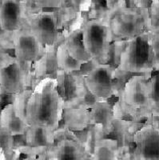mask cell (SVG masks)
<instances>
[{"label":"cell","mask_w":159,"mask_h":160,"mask_svg":"<svg viewBox=\"0 0 159 160\" xmlns=\"http://www.w3.org/2000/svg\"><path fill=\"white\" fill-rule=\"evenodd\" d=\"M63 110V99L56 78H46L37 84L28 99L26 121L29 126L43 127L54 132L58 130Z\"/></svg>","instance_id":"obj_1"},{"label":"cell","mask_w":159,"mask_h":160,"mask_svg":"<svg viewBox=\"0 0 159 160\" xmlns=\"http://www.w3.org/2000/svg\"><path fill=\"white\" fill-rule=\"evenodd\" d=\"M151 74L133 75L127 80L113 111L115 118L142 122L153 118L147 95V81Z\"/></svg>","instance_id":"obj_2"},{"label":"cell","mask_w":159,"mask_h":160,"mask_svg":"<svg viewBox=\"0 0 159 160\" xmlns=\"http://www.w3.org/2000/svg\"><path fill=\"white\" fill-rule=\"evenodd\" d=\"M117 72L145 75L154 72V55L149 31L124 41L117 68Z\"/></svg>","instance_id":"obj_3"},{"label":"cell","mask_w":159,"mask_h":160,"mask_svg":"<svg viewBox=\"0 0 159 160\" xmlns=\"http://www.w3.org/2000/svg\"><path fill=\"white\" fill-rule=\"evenodd\" d=\"M112 41H127L150 30L149 9L137 8H117L107 11Z\"/></svg>","instance_id":"obj_4"},{"label":"cell","mask_w":159,"mask_h":160,"mask_svg":"<svg viewBox=\"0 0 159 160\" xmlns=\"http://www.w3.org/2000/svg\"><path fill=\"white\" fill-rule=\"evenodd\" d=\"M81 29L88 55L97 63H107L113 42L108 22L103 18H92L84 22Z\"/></svg>","instance_id":"obj_5"},{"label":"cell","mask_w":159,"mask_h":160,"mask_svg":"<svg viewBox=\"0 0 159 160\" xmlns=\"http://www.w3.org/2000/svg\"><path fill=\"white\" fill-rule=\"evenodd\" d=\"M117 71L114 66L96 63L83 76L89 91L99 101H107L117 91Z\"/></svg>","instance_id":"obj_6"},{"label":"cell","mask_w":159,"mask_h":160,"mask_svg":"<svg viewBox=\"0 0 159 160\" xmlns=\"http://www.w3.org/2000/svg\"><path fill=\"white\" fill-rule=\"evenodd\" d=\"M26 22L33 35L45 48L54 47L59 41L58 16L56 12H27Z\"/></svg>","instance_id":"obj_7"},{"label":"cell","mask_w":159,"mask_h":160,"mask_svg":"<svg viewBox=\"0 0 159 160\" xmlns=\"http://www.w3.org/2000/svg\"><path fill=\"white\" fill-rule=\"evenodd\" d=\"M85 146L70 131H54V144L47 153V160H91Z\"/></svg>","instance_id":"obj_8"},{"label":"cell","mask_w":159,"mask_h":160,"mask_svg":"<svg viewBox=\"0 0 159 160\" xmlns=\"http://www.w3.org/2000/svg\"><path fill=\"white\" fill-rule=\"evenodd\" d=\"M134 151L139 160H159V124L148 120L134 135Z\"/></svg>","instance_id":"obj_9"},{"label":"cell","mask_w":159,"mask_h":160,"mask_svg":"<svg viewBox=\"0 0 159 160\" xmlns=\"http://www.w3.org/2000/svg\"><path fill=\"white\" fill-rule=\"evenodd\" d=\"M12 42L14 56L22 63L36 62L46 52V48L33 35L27 22L12 33Z\"/></svg>","instance_id":"obj_10"},{"label":"cell","mask_w":159,"mask_h":160,"mask_svg":"<svg viewBox=\"0 0 159 160\" xmlns=\"http://www.w3.org/2000/svg\"><path fill=\"white\" fill-rule=\"evenodd\" d=\"M30 65L18 60L0 71V88L7 95H15L27 89Z\"/></svg>","instance_id":"obj_11"},{"label":"cell","mask_w":159,"mask_h":160,"mask_svg":"<svg viewBox=\"0 0 159 160\" xmlns=\"http://www.w3.org/2000/svg\"><path fill=\"white\" fill-rule=\"evenodd\" d=\"M27 9L22 0H1L0 28L12 34L26 23Z\"/></svg>","instance_id":"obj_12"},{"label":"cell","mask_w":159,"mask_h":160,"mask_svg":"<svg viewBox=\"0 0 159 160\" xmlns=\"http://www.w3.org/2000/svg\"><path fill=\"white\" fill-rule=\"evenodd\" d=\"M89 125H98L102 128V137L106 138L113 129L114 119L113 108L107 101H97L91 108H87Z\"/></svg>","instance_id":"obj_13"},{"label":"cell","mask_w":159,"mask_h":160,"mask_svg":"<svg viewBox=\"0 0 159 160\" xmlns=\"http://www.w3.org/2000/svg\"><path fill=\"white\" fill-rule=\"evenodd\" d=\"M63 43L69 54L76 60L83 64L92 61V58L88 55L82 41V34L81 28L74 30L64 38Z\"/></svg>","instance_id":"obj_14"},{"label":"cell","mask_w":159,"mask_h":160,"mask_svg":"<svg viewBox=\"0 0 159 160\" xmlns=\"http://www.w3.org/2000/svg\"><path fill=\"white\" fill-rule=\"evenodd\" d=\"M0 126L7 129L14 136L24 135L29 128V125L17 116L12 102L4 106L0 111Z\"/></svg>","instance_id":"obj_15"},{"label":"cell","mask_w":159,"mask_h":160,"mask_svg":"<svg viewBox=\"0 0 159 160\" xmlns=\"http://www.w3.org/2000/svg\"><path fill=\"white\" fill-rule=\"evenodd\" d=\"M92 160H119L117 142L110 138H102L96 142L91 153Z\"/></svg>","instance_id":"obj_16"},{"label":"cell","mask_w":159,"mask_h":160,"mask_svg":"<svg viewBox=\"0 0 159 160\" xmlns=\"http://www.w3.org/2000/svg\"><path fill=\"white\" fill-rule=\"evenodd\" d=\"M63 40L58 46L55 53L57 68L65 73H74L80 71L84 64L80 61L76 60L69 54L63 43Z\"/></svg>","instance_id":"obj_17"},{"label":"cell","mask_w":159,"mask_h":160,"mask_svg":"<svg viewBox=\"0 0 159 160\" xmlns=\"http://www.w3.org/2000/svg\"><path fill=\"white\" fill-rule=\"evenodd\" d=\"M153 73L147 81V95L152 117L159 118V71Z\"/></svg>","instance_id":"obj_18"},{"label":"cell","mask_w":159,"mask_h":160,"mask_svg":"<svg viewBox=\"0 0 159 160\" xmlns=\"http://www.w3.org/2000/svg\"><path fill=\"white\" fill-rule=\"evenodd\" d=\"M32 91L33 90L27 89L22 91V92L18 93V94L15 95L14 99L12 101L15 114L20 119L22 120L26 123H27V121H26V111H27V102H28V99H29Z\"/></svg>","instance_id":"obj_19"},{"label":"cell","mask_w":159,"mask_h":160,"mask_svg":"<svg viewBox=\"0 0 159 160\" xmlns=\"http://www.w3.org/2000/svg\"><path fill=\"white\" fill-rule=\"evenodd\" d=\"M150 42L154 55V72L159 71V29L149 31Z\"/></svg>","instance_id":"obj_20"},{"label":"cell","mask_w":159,"mask_h":160,"mask_svg":"<svg viewBox=\"0 0 159 160\" xmlns=\"http://www.w3.org/2000/svg\"><path fill=\"white\" fill-rule=\"evenodd\" d=\"M149 15H150V30L159 29V1L153 0L150 8H149Z\"/></svg>","instance_id":"obj_21"},{"label":"cell","mask_w":159,"mask_h":160,"mask_svg":"<svg viewBox=\"0 0 159 160\" xmlns=\"http://www.w3.org/2000/svg\"><path fill=\"white\" fill-rule=\"evenodd\" d=\"M64 3V0H37L36 10L55 9L61 8Z\"/></svg>","instance_id":"obj_22"},{"label":"cell","mask_w":159,"mask_h":160,"mask_svg":"<svg viewBox=\"0 0 159 160\" xmlns=\"http://www.w3.org/2000/svg\"><path fill=\"white\" fill-rule=\"evenodd\" d=\"M16 58L8 52V50L0 46V71L15 62Z\"/></svg>","instance_id":"obj_23"},{"label":"cell","mask_w":159,"mask_h":160,"mask_svg":"<svg viewBox=\"0 0 159 160\" xmlns=\"http://www.w3.org/2000/svg\"><path fill=\"white\" fill-rule=\"evenodd\" d=\"M72 8L77 12H87L90 11L92 6L93 0H70Z\"/></svg>","instance_id":"obj_24"},{"label":"cell","mask_w":159,"mask_h":160,"mask_svg":"<svg viewBox=\"0 0 159 160\" xmlns=\"http://www.w3.org/2000/svg\"><path fill=\"white\" fill-rule=\"evenodd\" d=\"M0 46L7 50H13L12 34H8L0 28Z\"/></svg>","instance_id":"obj_25"},{"label":"cell","mask_w":159,"mask_h":160,"mask_svg":"<svg viewBox=\"0 0 159 160\" xmlns=\"http://www.w3.org/2000/svg\"><path fill=\"white\" fill-rule=\"evenodd\" d=\"M134 148L119 153V160H139L134 153Z\"/></svg>","instance_id":"obj_26"},{"label":"cell","mask_w":159,"mask_h":160,"mask_svg":"<svg viewBox=\"0 0 159 160\" xmlns=\"http://www.w3.org/2000/svg\"><path fill=\"white\" fill-rule=\"evenodd\" d=\"M153 0H133L134 8L149 9Z\"/></svg>","instance_id":"obj_27"},{"label":"cell","mask_w":159,"mask_h":160,"mask_svg":"<svg viewBox=\"0 0 159 160\" xmlns=\"http://www.w3.org/2000/svg\"><path fill=\"white\" fill-rule=\"evenodd\" d=\"M23 2L26 4V7H27V12H35V10H36L35 6H36L37 0H24Z\"/></svg>","instance_id":"obj_28"},{"label":"cell","mask_w":159,"mask_h":160,"mask_svg":"<svg viewBox=\"0 0 159 160\" xmlns=\"http://www.w3.org/2000/svg\"><path fill=\"white\" fill-rule=\"evenodd\" d=\"M0 3H1V0H0Z\"/></svg>","instance_id":"obj_29"},{"label":"cell","mask_w":159,"mask_h":160,"mask_svg":"<svg viewBox=\"0 0 159 160\" xmlns=\"http://www.w3.org/2000/svg\"><path fill=\"white\" fill-rule=\"evenodd\" d=\"M158 1H159V0H158Z\"/></svg>","instance_id":"obj_30"}]
</instances>
